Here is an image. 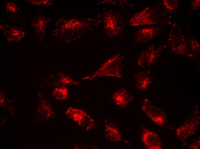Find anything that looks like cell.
<instances>
[{
	"instance_id": "9c48e42d",
	"label": "cell",
	"mask_w": 200,
	"mask_h": 149,
	"mask_svg": "<svg viewBox=\"0 0 200 149\" xmlns=\"http://www.w3.org/2000/svg\"><path fill=\"white\" fill-rule=\"evenodd\" d=\"M158 50L155 47L151 46L142 53L137 60L138 65L146 67L151 65L157 56Z\"/></svg>"
},
{
	"instance_id": "e0dca14e",
	"label": "cell",
	"mask_w": 200,
	"mask_h": 149,
	"mask_svg": "<svg viewBox=\"0 0 200 149\" xmlns=\"http://www.w3.org/2000/svg\"><path fill=\"white\" fill-rule=\"evenodd\" d=\"M192 6L194 9H196L199 8L200 0H195L193 2Z\"/></svg>"
},
{
	"instance_id": "30bf717a",
	"label": "cell",
	"mask_w": 200,
	"mask_h": 149,
	"mask_svg": "<svg viewBox=\"0 0 200 149\" xmlns=\"http://www.w3.org/2000/svg\"><path fill=\"white\" fill-rule=\"evenodd\" d=\"M112 98L116 105L124 107L128 105L132 100L133 97L131 94L126 89L121 88L113 93Z\"/></svg>"
},
{
	"instance_id": "52a82bcc",
	"label": "cell",
	"mask_w": 200,
	"mask_h": 149,
	"mask_svg": "<svg viewBox=\"0 0 200 149\" xmlns=\"http://www.w3.org/2000/svg\"><path fill=\"white\" fill-rule=\"evenodd\" d=\"M158 27L148 26L141 28L134 33V38L136 41L139 43L147 42L153 39L159 32Z\"/></svg>"
},
{
	"instance_id": "8fae6325",
	"label": "cell",
	"mask_w": 200,
	"mask_h": 149,
	"mask_svg": "<svg viewBox=\"0 0 200 149\" xmlns=\"http://www.w3.org/2000/svg\"><path fill=\"white\" fill-rule=\"evenodd\" d=\"M104 132L105 136L109 141L119 142L122 139V135L119 130L115 125L110 123L105 125Z\"/></svg>"
},
{
	"instance_id": "4fadbf2b",
	"label": "cell",
	"mask_w": 200,
	"mask_h": 149,
	"mask_svg": "<svg viewBox=\"0 0 200 149\" xmlns=\"http://www.w3.org/2000/svg\"><path fill=\"white\" fill-rule=\"evenodd\" d=\"M136 84L137 87L139 89H146L150 83L149 78L145 74H139L135 77Z\"/></svg>"
},
{
	"instance_id": "7c38bea8",
	"label": "cell",
	"mask_w": 200,
	"mask_h": 149,
	"mask_svg": "<svg viewBox=\"0 0 200 149\" xmlns=\"http://www.w3.org/2000/svg\"><path fill=\"white\" fill-rule=\"evenodd\" d=\"M197 127V124L193 122L184 124L177 129L176 135L180 138L185 139L195 132Z\"/></svg>"
},
{
	"instance_id": "3957f363",
	"label": "cell",
	"mask_w": 200,
	"mask_h": 149,
	"mask_svg": "<svg viewBox=\"0 0 200 149\" xmlns=\"http://www.w3.org/2000/svg\"><path fill=\"white\" fill-rule=\"evenodd\" d=\"M103 15V26L107 35L112 39L120 37L123 33L124 26L122 17L111 10L105 11Z\"/></svg>"
},
{
	"instance_id": "277c9868",
	"label": "cell",
	"mask_w": 200,
	"mask_h": 149,
	"mask_svg": "<svg viewBox=\"0 0 200 149\" xmlns=\"http://www.w3.org/2000/svg\"><path fill=\"white\" fill-rule=\"evenodd\" d=\"M65 114L69 119L86 130H91L95 126L94 120L81 109L70 107L67 109Z\"/></svg>"
},
{
	"instance_id": "5b68a950",
	"label": "cell",
	"mask_w": 200,
	"mask_h": 149,
	"mask_svg": "<svg viewBox=\"0 0 200 149\" xmlns=\"http://www.w3.org/2000/svg\"><path fill=\"white\" fill-rule=\"evenodd\" d=\"M142 108L147 116L157 125L162 126L167 123V117L165 113L151 104L148 99L144 100Z\"/></svg>"
},
{
	"instance_id": "8992f818",
	"label": "cell",
	"mask_w": 200,
	"mask_h": 149,
	"mask_svg": "<svg viewBox=\"0 0 200 149\" xmlns=\"http://www.w3.org/2000/svg\"><path fill=\"white\" fill-rule=\"evenodd\" d=\"M142 141L149 149H161V143L158 135L148 128H144L141 135Z\"/></svg>"
},
{
	"instance_id": "2e32d148",
	"label": "cell",
	"mask_w": 200,
	"mask_h": 149,
	"mask_svg": "<svg viewBox=\"0 0 200 149\" xmlns=\"http://www.w3.org/2000/svg\"><path fill=\"white\" fill-rule=\"evenodd\" d=\"M106 3L121 6H131L130 2L126 0H108L104 1Z\"/></svg>"
},
{
	"instance_id": "7a4b0ae2",
	"label": "cell",
	"mask_w": 200,
	"mask_h": 149,
	"mask_svg": "<svg viewBox=\"0 0 200 149\" xmlns=\"http://www.w3.org/2000/svg\"><path fill=\"white\" fill-rule=\"evenodd\" d=\"M123 60V56L120 53L111 56L88 78L91 79L103 77H121L124 66Z\"/></svg>"
},
{
	"instance_id": "ba28073f",
	"label": "cell",
	"mask_w": 200,
	"mask_h": 149,
	"mask_svg": "<svg viewBox=\"0 0 200 149\" xmlns=\"http://www.w3.org/2000/svg\"><path fill=\"white\" fill-rule=\"evenodd\" d=\"M169 42L174 47H180L181 49L186 46V40L181 29L176 23H173L171 28L168 39ZM180 50V49H179Z\"/></svg>"
},
{
	"instance_id": "5bb4252c",
	"label": "cell",
	"mask_w": 200,
	"mask_h": 149,
	"mask_svg": "<svg viewBox=\"0 0 200 149\" xmlns=\"http://www.w3.org/2000/svg\"><path fill=\"white\" fill-rule=\"evenodd\" d=\"M53 96L57 100L64 101L68 97V91L64 87H57L52 92Z\"/></svg>"
},
{
	"instance_id": "9a60e30c",
	"label": "cell",
	"mask_w": 200,
	"mask_h": 149,
	"mask_svg": "<svg viewBox=\"0 0 200 149\" xmlns=\"http://www.w3.org/2000/svg\"><path fill=\"white\" fill-rule=\"evenodd\" d=\"M162 3L166 10L170 13L174 12L178 6V3L177 0H164Z\"/></svg>"
},
{
	"instance_id": "6da1fadb",
	"label": "cell",
	"mask_w": 200,
	"mask_h": 149,
	"mask_svg": "<svg viewBox=\"0 0 200 149\" xmlns=\"http://www.w3.org/2000/svg\"><path fill=\"white\" fill-rule=\"evenodd\" d=\"M166 10L158 5L146 7L130 19L129 24L132 27L149 26L170 23L171 17Z\"/></svg>"
}]
</instances>
